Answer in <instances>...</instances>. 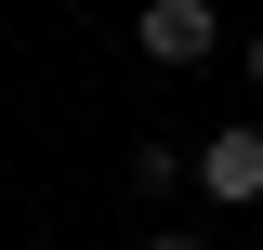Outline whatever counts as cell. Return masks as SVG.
<instances>
[{"label": "cell", "mask_w": 263, "mask_h": 250, "mask_svg": "<svg viewBox=\"0 0 263 250\" xmlns=\"http://www.w3.org/2000/svg\"><path fill=\"white\" fill-rule=\"evenodd\" d=\"M132 53L145 66H211L224 53V13H211V0H145V13H132Z\"/></svg>", "instance_id": "obj_1"}, {"label": "cell", "mask_w": 263, "mask_h": 250, "mask_svg": "<svg viewBox=\"0 0 263 250\" xmlns=\"http://www.w3.org/2000/svg\"><path fill=\"white\" fill-rule=\"evenodd\" d=\"M237 79H250V93H263V40H250V53H237Z\"/></svg>", "instance_id": "obj_3"}, {"label": "cell", "mask_w": 263, "mask_h": 250, "mask_svg": "<svg viewBox=\"0 0 263 250\" xmlns=\"http://www.w3.org/2000/svg\"><path fill=\"white\" fill-rule=\"evenodd\" d=\"M132 250H211V237H132Z\"/></svg>", "instance_id": "obj_4"}, {"label": "cell", "mask_w": 263, "mask_h": 250, "mask_svg": "<svg viewBox=\"0 0 263 250\" xmlns=\"http://www.w3.org/2000/svg\"><path fill=\"white\" fill-rule=\"evenodd\" d=\"M197 198H211V211H263V132L250 119H224L197 145Z\"/></svg>", "instance_id": "obj_2"}]
</instances>
